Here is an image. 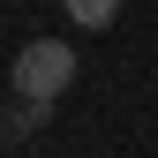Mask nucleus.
<instances>
[{
    "label": "nucleus",
    "instance_id": "nucleus-3",
    "mask_svg": "<svg viewBox=\"0 0 158 158\" xmlns=\"http://www.w3.org/2000/svg\"><path fill=\"white\" fill-rule=\"evenodd\" d=\"M45 113H53V98H23V121H15V128L38 135V128H45Z\"/></svg>",
    "mask_w": 158,
    "mask_h": 158
},
{
    "label": "nucleus",
    "instance_id": "nucleus-1",
    "mask_svg": "<svg viewBox=\"0 0 158 158\" xmlns=\"http://www.w3.org/2000/svg\"><path fill=\"white\" fill-rule=\"evenodd\" d=\"M15 83H23V98H60L75 83V45L68 38H30L23 60H15Z\"/></svg>",
    "mask_w": 158,
    "mask_h": 158
},
{
    "label": "nucleus",
    "instance_id": "nucleus-2",
    "mask_svg": "<svg viewBox=\"0 0 158 158\" xmlns=\"http://www.w3.org/2000/svg\"><path fill=\"white\" fill-rule=\"evenodd\" d=\"M83 30H113V15H121V0H60Z\"/></svg>",
    "mask_w": 158,
    "mask_h": 158
}]
</instances>
